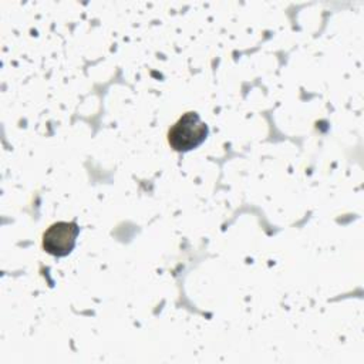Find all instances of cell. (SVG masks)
Returning <instances> with one entry per match:
<instances>
[{
	"mask_svg": "<svg viewBox=\"0 0 364 364\" xmlns=\"http://www.w3.org/2000/svg\"><path fill=\"white\" fill-rule=\"evenodd\" d=\"M78 233L75 222H55L43 235V249L48 255L64 257L75 247Z\"/></svg>",
	"mask_w": 364,
	"mask_h": 364,
	"instance_id": "cell-2",
	"label": "cell"
},
{
	"mask_svg": "<svg viewBox=\"0 0 364 364\" xmlns=\"http://www.w3.org/2000/svg\"><path fill=\"white\" fill-rule=\"evenodd\" d=\"M209 134L208 125L195 111L185 112L168 131V142L176 152L198 148Z\"/></svg>",
	"mask_w": 364,
	"mask_h": 364,
	"instance_id": "cell-1",
	"label": "cell"
}]
</instances>
